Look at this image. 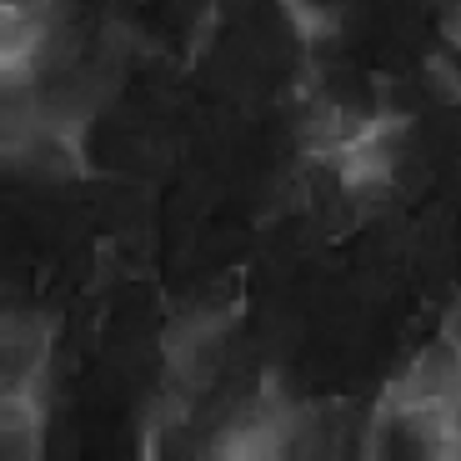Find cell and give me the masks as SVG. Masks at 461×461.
Segmentation results:
<instances>
[{"label": "cell", "instance_id": "1", "mask_svg": "<svg viewBox=\"0 0 461 461\" xmlns=\"http://www.w3.org/2000/svg\"><path fill=\"white\" fill-rule=\"evenodd\" d=\"M0 366H5V386H31L41 392L50 366V321L41 312H11L5 331H0Z\"/></svg>", "mask_w": 461, "mask_h": 461}, {"label": "cell", "instance_id": "3", "mask_svg": "<svg viewBox=\"0 0 461 461\" xmlns=\"http://www.w3.org/2000/svg\"><path fill=\"white\" fill-rule=\"evenodd\" d=\"M441 336H451V341L461 346V301H451V312H447V321H441Z\"/></svg>", "mask_w": 461, "mask_h": 461}, {"label": "cell", "instance_id": "2", "mask_svg": "<svg viewBox=\"0 0 461 461\" xmlns=\"http://www.w3.org/2000/svg\"><path fill=\"white\" fill-rule=\"evenodd\" d=\"M441 31H447V41L461 50V0H451V5H447V15H441Z\"/></svg>", "mask_w": 461, "mask_h": 461}]
</instances>
